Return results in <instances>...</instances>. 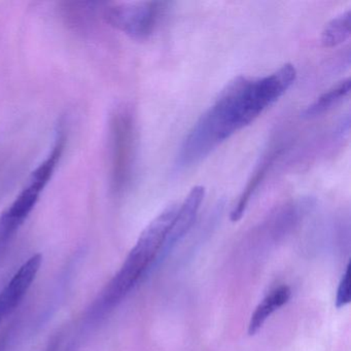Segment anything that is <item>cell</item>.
Here are the masks:
<instances>
[{"label": "cell", "mask_w": 351, "mask_h": 351, "mask_svg": "<svg viewBox=\"0 0 351 351\" xmlns=\"http://www.w3.org/2000/svg\"><path fill=\"white\" fill-rule=\"evenodd\" d=\"M248 79L238 77L230 82L195 123L176 156V170L182 171L200 163L223 141L252 124L245 96Z\"/></svg>", "instance_id": "cell-1"}, {"label": "cell", "mask_w": 351, "mask_h": 351, "mask_svg": "<svg viewBox=\"0 0 351 351\" xmlns=\"http://www.w3.org/2000/svg\"><path fill=\"white\" fill-rule=\"evenodd\" d=\"M178 208V205H169L143 230L124 264L96 301L94 313H106L118 306L157 267L158 254Z\"/></svg>", "instance_id": "cell-2"}, {"label": "cell", "mask_w": 351, "mask_h": 351, "mask_svg": "<svg viewBox=\"0 0 351 351\" xmlns=\"http://www.w3.org/2000/svg\"><path fill=\"white\" fill-rule=\"evenodd\" d=\"M66 145V130L64 123L60 122L55 132L54 143L44 161L36 168L28 178L15 200L0 215V254L15 237L20 228L25 223L30 213L40 200V195L50 182L62 158Z\"/></svg>", "instance_id": "cell-3"}, {"label": "cell", "mask_w": 351, "mask_h": 351, "mask_svg": "<svg viewBox=\"0 0 351 351\" xmlns=\"http://www.w3.org/2000/svg\"><path fill=\"white\" fill-rule=\"evenodd\" d=\"M110 147L112 190L123 194L132 182L136 163V125L128 106H119L110 117Z\"/></svg>", "instance_id": "cell-4"}, {"label": "cell", "mask_w": 351, "mask_h": 351, "mask_svg": "<svg viewBox=\"0 0 351 351\" xmlns=\"http://www.w3.org/2000/svg\"><path fill=\"white\" fill-rule=\"evenodd\" d=\"M168 3L137 1L110 5L104 12L106 23L135 40H147L159 28Z\"/></svg>", "instance_id": "cell-5"}, {"label": "cell", "mask_w": 351, "mask_h": 351, "mask_svg": "<svg viewBox=\"0 0 351 351\" xmlns=\"http://www.w3.org/2000/svg\"><path fill=\"white\" fill-rule=\"evenodd\" d=\"M205 197V188L203 186H195L189 192L184 202L178 206L176 217L170 226L169 231L166 236L165 241L162 245L161 250L157 258V266L176 247V244L190 231L196 221L199 209Z\"/></svg>", "instance_id": "cell-6"}, {"label": "cell", "mask_w": 351, "mask_h": 351, "mask_svg": "<svg viewBox=\"0 0 351 351\" xmlns=\"http://www.w3.org/2000/svg\"><path fill=\"white\" fill-rule=\"evenodd\" d=\"M42 263L43 256L40 254L28 258L3 287V291H0V322L21 303L36 280Z\"/></svg>", "instance_id": "cell-7"}, {"label": "cell", "mask_w": 351, "mask_h": 351, "mask_svg": "<svg viewBox=\"0 0 351 351\" xmlns=\"http://www.w3.org/2000/svg\"><path fill=\"white\" fill-rule=\"evenodd\" d=\"M280 153V147H273V149H271L270 152H268V153L263 157L262 161L256 166V170H254V173H252L250 180H248L245 189H244L242 194L240 195L237 204L234 206L231 215H230L231 221H233V223H236V221H240V219H242L244 213H245L248 204H250V200H252V197L256 194L258 189L260 188L261 184H262L263 180H265L267 174L270 171L275 160L278 158Z\"/></svg>", "instance_id": "cell-8"}, {"label": "cell", "mask_w": 351, "mask_h": 351, "mask_svg": "<svg viewBox=\"0 0 351 351\" xmlns=\"http://www.w3.org/2000/svg\"><path fill=\"white\" fill-rule=\"evenodd\" d=\"M291 291L287 285H281L271 291L254 310L248 324V334L250 336L256 334L264 326L266 320L279 308L287 303L291 299Z\"/></svg>", "instance_id": "cell-9"}, {"label": "cell", "mask_w": 351, "mask_h": 351, "mask_svg": "<svg viewBox=\"0 0 351 351\" xmlns=\"http://www.w3.org/2000/svg\"><path fill=\"white\" fill-rule=\"evenodd\" d=\"M351 82L349 77L343 80L334 87L324 92V94L316 98L315 101L307 106L303 110V118L315 119L330 112L332 108L344 101L350 94Z\"/></svg>", "instance_id": "cell-10"}, {"label": "cell", "mask_w": 351, "mask_h": 351, "mask_svg": "<svg viewBox=\"0 0 351 351\" xmlns=\"http://www.w3.org/2000/svg\"><path fill=\"white\" fill-rule=\"evenodd\" d=\"M351 36V11L347 10L328 22L322 34L324 48H335L349 40Z\"/></svg>", "instance_id": "cell-11"}, {"label": "cell", "mask_w": 351, "mask_h": 351, "mask_svg": "<svg viewBox=\"0 0 351 351\" xmlns=\"http://www.w3.org/2000/svg\"><path fill=\"white\" fill-rule=\"evenodd\" d=\"M351 300V289H350V265L347 266L346 270H345L344 275H343L342 279H341L340 285L338 287V291H337L336 295V307L343 308L350 303Z\"/></svg>", "instance_id": "cell-12"}]
</instances>
